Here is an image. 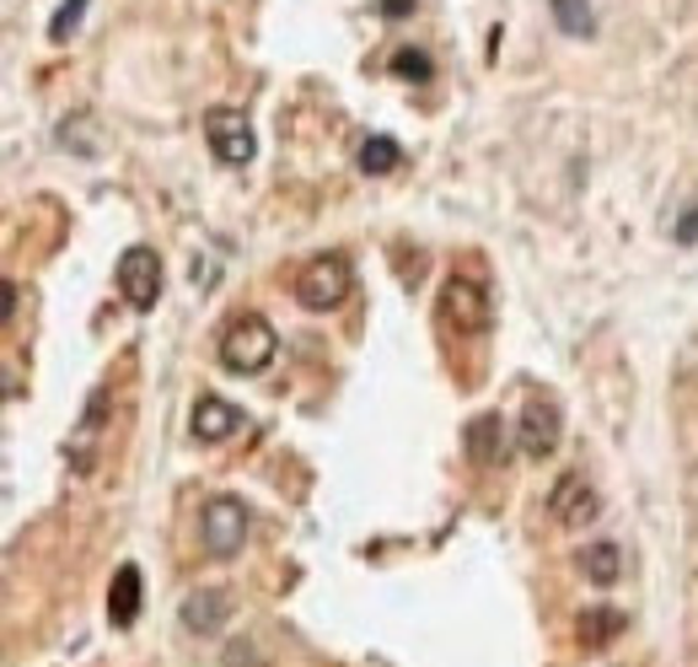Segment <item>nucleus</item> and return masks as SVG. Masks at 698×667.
<instances>
[{"mask_svg": "<svg viewBox=\"0 0 698 667\" xmlns=\"http://www.w3.org/2000/svg\"><path fill=\"white\" fill-rule=\"evenodd\" d=\"M204 134H210V151H215L226 167H248V162H253L258 140H253V125H248L242 114L210 108V114H204Z\"/></svg>", "mask_w": 698, "mask_h": 667, "instance_id": "obj_6", "label": "nucleus"}, {"mask_svg": "<svg viewBox=\"0 0 698 667\" xmlns=\"http://www.w3.org/2000/svg\"><path fill=\"white\" fill-rule=\"evenodd\" d=\"M559 436H565V414H559L554 399H532L521 409V420H516V447H521L527 458H548V453L559 447Z\"/></svg>", "mask_w": 698, "mask_h": 667, "instance_id": "obj_7", "label": "nucleus"}, {"mask_svg": "<svg viewBox=\"0 0 698 667\" xmlns=\"http://www.w3.org/2000/svg\"><path fill=\"white\" fill-rule=\"evenodd\" d=\"M274 350H280V334H274L269 318H258V313H242L232 329L221 334V361L232 372H263L274 361Z\"/></svg>", "mask_w": 698, "mask_h": 667, "instance_id": "obj_1", "label": "nucleus"}, {"mask_svg": "<svg viewBox=\"0 0 698 667\" xmlns=\"http://www.w3.org/2000/svg\"><path fill=\"white\" fill-rule=\"evenodd\" d=\"M199 528H204V549H210L215 560H232V554L248 543V506H242L237 495H215V501L204 506Z\"/></svg>", "mask_w": 698, "mask_h": 667, "instance_id": "obj_5", "label": "nucleus"}, {"mask_svg": "<svg viewBox=\"0 0 698 667\" xmlns=\"http://www.w3.org/2000/svg\"><path fill=\"white\" fill-rule=\"evenodd\" d=\"M237 425H242V409H237L232 399L204 394V399L193 403V436H199V442H226Z\"/></svg>", "mask_w": 698, "mask_h": 667, "instance_id": "obj_11", "label": "nucleus"}, {"mask_svg": "<svg viewBox=\"0 0 698 667\" xmlns=\"http://www.w3.org/2000/svg\"><path fill=\"white\" fill-rule=\"evenodd\" d=\"M226 619H232V593L226 587H199V593L184 598V624L193 635H221Z\"/></svg>", "mask_w": 698, "mask_h": 667, "instance_id": "obj_9", "label": "nucleus"}, {"mask_svg": "<svg viewBox=\"0 0 698 667\" xmlns=\"http://www.w3.org/2000/svg\"><path fill=\"white\" fill-rule=\"evenodd\" d=\"M119 296H125L134 313H151L156 307V296H162V259H156V248L134 243V248L119 254Z\"/></svg>", "mask_w": 698, "mask_h": 667, "instance_id": "obj_3", "label": "nucleus"}, {"mask_svg": "<svg viewBox=\"0 0 698 667\" xmlns=\"http://www.w3.org/2000/svg\"><path fill=\"white\" fill-rule=\"evenodd\" d=\"M398 156H403V145L392 140V134H371L366 145H360V173H392L398 167Z\"/></svg>", "mask_w": 698, "mask_h": 667, "instance_id": "obj_17", "label": "nucleus"}, {"mask_svg": "<svg viewBox=\"0 0 698 667\" xmlns=\"http://www.w3.org/2000/svg\"><path fill=\"white\" fill-rule=\"evenodd\" d=\"M548 11H554V27L570 33V38H591L596 33V16H591L585 0H548Z\"/></svg>", "mask_w": 698, "mask_h": 667, "instance_id": "obj_16", "label": "nucleus"}, {"mask_svg": "<svg viewBox=\"0 0 698 667\" xmlns=\"http://www.w3.org/2000/svg\"><path fill=\"white\" fill-rule=\"evenodd\" d=\"M86 5H92V0H64L60 16H55V27H49V33H55V44H64V38L81 27V11H86Z\"/></svg>", "mask_w": 698, "mask_h": 667, "instance_id": "obj_19", "label": "nucleus"}, {"mask_svg": "<svg viewBox=\"0 0 698 667\" xmlns=\"http://www.w3.org/2000/svg\"><path fill=\"white\" fill-rule=\"evenodd\" d=\"M629 630V619L618 613V608H585L580 613V646H607V641H618Z\"/></svg>", "mask_w": 698, "mask_h": 667, "instance_id": "obj_14", "label": "nucleus"}, {"mask_svg": "<svg viewBox=\"0 0 698 667\" xmlns=\"http://www.w3.org/2000/svg\"><path fill=\"white\" fill-rule=\"evenodd\" d=\"M103 409H108V388H97L86 399V414H81V425L70 436V468L75 473H92V464H97V436H103V420H108Z\"/></svg>", "mask_w": 698, "mask_h": 667, "instance_id": "obj_10", "label": "nucleus"}, {"mask_svg": "<svg viewBox=\"0 0 698 667\" xmlns=\"http://www.w3.org/2000/svg\"><path fill=\"white\" fill-rule=\"evenodd\" d=\"M441 318L457 334H484L489 329V285L478 274H451L441 285Z\"/></svg>", "mask_w": 698, "mask_h": 667, "instance_id": "obj_2", "label": "nucleus"}, {"mask_svg": "<svg viewBox=\"0 0 698 667\" xmlns=\"http://www.w3.org/2000/svg\"><path fill=\"white\" fill-rule=\"evenodd\" d=\"M462 447H468L473 464H500L506 458V425H500V414H473L468 431H462Z\"/></svg>", "mask_w": 698, "mask_h": 667, "instance_id": "obj_12", "label": "nucleus"}, {"mask_svg": "<svg viewBox=\"0 0 698 667\" xmlns=\"http://www.w3.org/2000/svg\"><path fill=\"white\" fill-rule=\"evenodd\" d=\"M392 70H398L403 81H430V75H436V66H430V55H425V49H398Z\"/></svg>", "mask_w": 698, "mask_h": 667, "instance_id": "obj_18", "label": "nucleus"}, {"mask_svg": "<svg viewBox=\"0 0 698 667\" xmlns=\"http://www.w3.org/2000/svg\"><path fill=\"white\" fill-rule=\"evenodd\" d=\"M548 512H554L559 528H585V523L596 517V490H591L580 473H565V479H554V490H548Z\"/></svg>", "mask_w": 698, "mask_h": 667, "instance_id": "obj_8", "label": "nucleus"}, {"mask_svg": "<svg viewBox=\"0 0 698 667\" xmlns=\"http://www.w3.org/2000/svg\"><path fill=\"white\" fill-rule=\"evenodd\" d=\"M618 571H624V549H618L613 538H602V543L585 549V582H591V587H613Z\"/></svg>", "mask_w": 698, "mask_h": 667, "instance_id": "obj_15", "label": "nucleus"}, {"mask_svg": "<svg viewBox=\"0 0 698 667\" xmlns=\"http://www.w3.org/2000/svg\"><path fill=\"white\" fill-rule=\"evenodd\" d=\"M672 237H677L683 248H694V243H698V204H688V210L677 215V226H672Z\"/></svg>", "mask_w": 698, "mask_h": 667, "instance_id": "obj_20", "label": "nucleus"}, {"mask_svg": "<svg viewBox=\"0 0 698 667\" xmlns=\"http://www.w3.org/2000/svg\"><path fill=\"white\" fill-rule=\"evenodd\" d=\"M387 11H392V16H403V11H409V0H387Z\"/></svg>", "mask_w": 698, "mask_h": 667, "instance_id": "obj_21", "label": "nucleus"}, {"mask_svg": "<svg viewBox=\"0 0 698 667\" xmlns=\"http://www.w3.org/2000/svg\"><path fill=\"white\" fill-rule=\"evenodd\" d=\"M134 613H140V571L119 565L114 571V593H108V619L114 624H134Z\"/></svg>", "mask_w": 698, "mask_h": 667, "instance_id": "obj_13", "label": "nucleus"}, {"mask_svg": "<svg viewBox=\"0 0 698 667\" xmlns=\"http://www.w3.org/2000/svg\"><path fill=\"white\" fill-rule=\"evenodd\" d=\"M350 296V265L344 259H312V265L296 274V302L307 307V313H333L339 302Z\"/></svg>", "mask_w": 698, "mask_h": 667, "instance_id": "obj_4", "label": "nucleus"}]
</instances>
